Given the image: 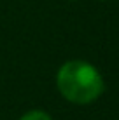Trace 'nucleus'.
<instances>
[{
	"instance_id": "1",
	"label": "nucleus",
	"mask_w": 119,
	"mask_h": 120,
	"mask_svg": "<svg viewBox=\"0 0 119 120\" xmlns=\"http://www.w3.org/2000/svg\"><path fill=\"white\" fill-rule=\"evenodd\" d=\"M56 89L74 105H91L105 90L100 70L84 59L65 61L56 71Z\"/></svg>"
},
{
	"instance_id": "3",
	"label": "nucleus",
	"mask_w": 119,
	"mask_h": 120,
	"mask_svg": "<svg viewBox=\"0 0 119 120\" xmlns=\"http://www.w3.org/2000/svg\"><path fill=\"white\" fill-rule=\"evenodd\" d=\"M100 2H107V0H100Z\"/></svg>"
},
{
	"instance_id": "2",
	"label": "nucleus",
	"mask_w": 119,
	"mask_h": 120,
	"mask_svg": "<svg viewBox=\"0 0 119 120\" xmlns=\"http://www.w3.org/2000/svg\"><path fill=\"white\" fill-rule=\"evenodd\" d=\"M18 120H53V117L47 111L35 108V110H30V111H26V113H23Z\"/></svg>"
}]
</instances>
